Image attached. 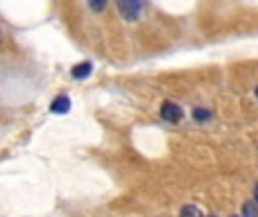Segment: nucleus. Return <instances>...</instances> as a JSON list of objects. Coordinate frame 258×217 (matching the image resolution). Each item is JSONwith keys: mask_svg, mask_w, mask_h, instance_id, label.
Segmentation results:
<instances>
[{"mask_svg": "<svg viewBox=\"0 0 258 217\" xmlns=\"http://www.w3.org/2000/svg\"><path fill=\"white\" fill-rule=\"evenodd\" d=\"M118 9L125 21H136L141 16V0H118Z\"/></svg>", "mask_w": 258, "mask_h": 217, "instance_id": "obj_1", "label": "nucleus"}, {"mask_svg": "<svg viewBox=\"0 0 258 217\" xmlns=\"http://www.w3.org/2000/svg\"><path fill=\"white\" fill-rule=\"evenodd\" d=\"M242 217H258V210L254 204H245L242 206Z\"/></svg>", "mask_w": 258, "mask_h": 217, "instance_id": "obj_8", "label": "nucleus"}, {"mask_svg": "<svg viewBox=\"0 0 258 217\" xmlns=\"http://www.w3.org/2000/svg\"><path fill=\"white\" fill-rule=\"evenodd\" d=\"M50 111H52V113H68V111H71V98H68V95L54 98L52 104H50Z\"/></svg>", "mask_w": 258, "mask_h": 217, "instance_id": "obj_3", "label": "nucleus"}, {"mask_svg": "<svg viewBox=\"0 0 258 217\" xmlns=\"http://www.w3.org/2000/svg\"><path fill=\"white\" fill-rule=\"evenodd\" d=\"M211 217H213V215H211Z\"/></svg>", "mask_w": 258, "mask_h": 217, "instance_id": "obj_12", "label": "nucleus"}, {"mask_svg": "<svg viewBox=\"0 0 258 217\" xmlns=\"http://www.w3.org/2000/svg\"><path fill=\"white\" fill-rule=\"evenodd\" d=\"M231 217H238V215H231Z\"/></svg>", "mask_w": 258, "mask_h": 217, "instance_id": "obj_11", "label": "nucleus"}, {"mask_svg": "<svg viewBox=\"0 0 258 217\" xmlns=\"http://www.w3.org/2000/svg\"><path fill=\"white\" fill-rule=\"evenodd\" d=\"M254 199L258 201V183H256V188H254Z\"/></svg>", "mask_w": 258, "mask_h": 217, "instance_id": "obj_9", "label": "nucleus"}, {"mask_svg": "<svg viewBox=\"0 0 258 217\" xmlns=\"http://www.w3.org/2000/svg\"><path fill=\"white\" fill-rule=\"evenodd\" d=\"M256 95H258V89H256Z\"/></svg>", "mask_w": 258, "mask_h": 217, "instance_id": "obj_10", "label": "nucleus"}, {"mask_svg": "<svg viewBox=\"0 0 258 217\" xmlns=\"http://www.w3.org/2000/svg\"><path fill=\"white\" fill-rule=\"evenodd\" d=\"M192 118H195L197 120V122H204V120H209L211 118V111H206V109H195V111H192Z\"/></svg>", "mask_w": 258, "mask_h": 217, "instance_id": "obj_6", "label": "nucleus"}, {"mask_svg": "<svg viewBox=\"0 0 258 217\" xmlns=\"http://www.w3.org/2000/svg\"><path fill=\"white\" fill-rule=\"evenodd\" d=\"M91 70H93L91 61H82V63H77V66L73 68V77H75V80H86V77L91 75Z\"/></svg>", "mask_w": 258, "mask_h": 217, "instance_id": "obj_4", "label": "nucleus"}, {"mask_svg": "<svg viewBox=\"0 0 258 217\" xmlns=\"http://www.w3.org/2000/svg\"><path fill=\"white\" fill-rule=\"evenodd\" d=\"M181 217H204V215H202V210L197 208V206H183Z\"/></svg>", "mask_w": 258, "mask_h": 217, "instance_id": "obj_5", "label": "nucleus"}, {"mask_svg": "<svg viewBox=\"0 0 258 217\" xmlns=\"http://www.w3.org/2000/svg\"><path fill=\"white\" fill-rule=\"evenodd\" d=\"M161 115H163V120H168V122H179V120L183 118V111L174 102H165L163 107H161Z\"/></svg>", "mask_w": 258, "mask_h": 217, "instance_id": "obj_2", "label": "nucleus"}, {"mask_svg": "<svg viewBox=\"0 0 258 217\" xmlns=\"http://www.w3.org/2000/svg\"><path fill=\"white\" fill-rule=\"evenodd\" d=\"M109 0H89V7L93 9V12H102L104 7H107Z\"/></svg>", "mask_w": 258, "mask_h": 217, "instance_id": "obj_7", "label": "nucleus"}]
</instances>
